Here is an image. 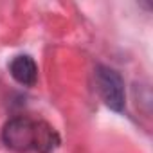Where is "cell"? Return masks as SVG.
I'll return each instance as SVG.
<instances>
[{"label": "cell", "mask_w": 153, "mask_h": 153, "mask_svg": "<svg viewBox=\"0 0 153 153\" xmlns=\"http://www.w3.org/2000/svg\"><path fill=\"white\" fill-rule=\"evenodd\" d=\"M2 142L16 153H52L59 144V135L45 121L18 115L4 124Z\"/></svg>", "instance_id": "1"}, {"label": "cell", "mask_w": 153, "mask_h": 153, "mask_svg": "<svg viewBox=\"0 0 153 153\" xmlns=\"http://www.w3.org/2000/svg\"><path fill=\"white\" fill-rule=\"evenodd\" d=\"M9 72L13 76V79L24 87H33L38 79V67L34 59L27 54L15 56L9 63Z\"/></svg>", "instance_id": "3"}, {"label": "cell", "mask_w": 153, "mask_h": 153, "mask_svg": "<svg viewBox=\"0 0 153 153\" xmlns=\"http://www.w3.org/2000/svg\"><path fill=\"white\" fill-rule=\"evenodd\" d=\"M96 85H97V92H99L101 99L105 101V105L110 110H114L117 114L124 112V105H126L124 81L117 70H114L106 65H97Z\"/></svg>", "instance_id": "2"}]
</instances>
